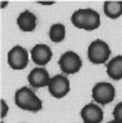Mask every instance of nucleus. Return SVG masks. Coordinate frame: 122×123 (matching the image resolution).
Returning a JSON list of instances; mask_svg holds the SVG:
<instances>
[{"mask_svg": "<svg viewBox=\"0 0 122 123\" xmlns=\"http://www.w3.org/2000/svg\"><path fill=\"white\" fill-rule=\"evenodd\" d=\"M49 37L53 43H60L65 39L66 37V28L62 23H55L52 25L50 31Z\"/></svg>", "mask_w": 122, "mask_h": 123, "instance_id": "4468645a", "label": "nucleus"}, {"mask_svg": "<svg viewBox=\"0 0 122 123\" xmlns=\"http://www.w3.org/2000/svg\"><path fill=\"white\" fill-rule=\"evenodd\" d=\"M8 111H9L8 105H7L4 100L1 99V118L6 117V115L8 113Z\"/></svg>", "mask_w": 122, "mask_h": 123, "instance_id": "dca6fc26", "label": "nucleus"}, {"mask_svg": "<svg viewBox=\"0 0 122 123\" xmlns=\"http://www.w3.org/2000/svg\"><path fill=\"white\" fill-rule=\"evenodd\" d=\"M36 16L32 12L25 10L19 15L16 23L23 32H33L36 27Z\"/></svg>", "mask_w": 122, "mask_h": 123, "instance_id": "9b49d317", "label": "nucleus"}, {"mask_svg": "<svg viewBox=\"0 0 122 123\" xmlns=\"http://www.w3.org/2000/svg\"><path fill=\"white\" fill-rule=\"evenodd\" d=\"M29 84L34 88H40L49 85L50 78L44 68H35L27 77Z\"/></svg>", "mask_w": 122, "mask_h": 123, "instance_id": "9d476101", "label": "nucleus"}, {"mask_svg": "<svg viewBox=\"0 0 122 123\" xmlns=\"http://www.w3.org/2000/svg\"><path fill=\"white\" fill-rule=\"evenodd\" d=\"M71 22L78 29L93 31L100 26V16L92 9H80L73 13Z\"/></svg>", "mask_w": 122, "mask_h": 123, "instance_id": "f257e3e1", "label": "nucleus"}, {"mask_svg": "<svg viewBox=\"0 0 122 123\" xmlns=\"http://www.w3.org/2000/svg\"><path fill=\"white\" fill-rule=\"evenodd\" d=\"M107 74L111 79H122V55H117L107 64Z\"/></svg>", "mask_w": 122, "mask_h": 123, "instance_id": "f8f14e48", "label": "nucleus"}, {"mask_svg": "<svg viewBox=\"0 0 122 123\" xmlns=\"http://www.w3.org/2000/svg\"><path fill=\"white\" fill-rule=\"evenodd\" d=\"M62 72L67 74H74L82 68V60L74 51H67L61 55L58 61Z\"/></svg>", "mask_w": 122, "mask_h": 123, "instance_id": "39448f33", "label": "nucleus"}, {"mask_svg": "<svg viewBox=\"0 0 122 123\" xmlns=\"http://www.w3.org/2000/svg\"><path fill=\"white\" fill-rule=\"evenodd\" d=\"M81 116L84 123H101L104 120V111L97 105L90 103L81 109Z\"/></svg>", "mask_w": 122, "mask_h": 123, "instance_id": "1a4fd4ad", "label": "nucleus"}, {"mask_svg": "<svg viewBox=\"0 0 122 123\" xmlns=\"http://www.w3.org/2000/svg\"><path fill=\"white\" fill-rule=\"evenodd\" d=\"M15 103L23 110L37 112L42 109L43 103L35 92L26 86L16 91L15 94Z\"/></svg>", "mask_w": 122, "mask_h": 123, "instance_id": "f03ea898", "label": "nucleus"}, {"mask_svg": "<svg viewBox=\"0 0 122 123\" xmlns=\"http://www.w3.org/2000/svg\"><path fill=\"white\" fill-rule=\"evenodd\" d=\"M104 12L110 19H116L122 15L121 1H106L104 3Z\"/></svg>", "mask_w": 122, "mask_h": 123, "instance_id": "ddd939ff", "label": "nucleus"}, {"mask_svg": "<svg viewBox=\"0 0 122 123\" xmlns=\"http://www.w3.org/2000/svg\"><path fill=\"white\" fill-rule=\"evenodd\" d=\"M1 123H4V122H1Z\"/></svg>", "mask_w": 122, "mask_h": 123, "instance_id": "6ab92c4d", "label": "nucleus"}, {"mask_svg": "<svg viewBox=\"0 0 122 123\" xmlns=\"http://www.w3.org/2000/svg\"><path fill=\"white\" fill-rule=\"evenodd\" d=\"M107 123H118V122H116L115 120H113V121L108 122H107Z\"/></svg>", "mask_w": 122, "mask_h": 123, "instance_id": "a211bd4d", "label": "nucleus"}, {"mask_svg": "<svg viewBox=\"0 0 122 123\" xmlns=\"http://www.w3.org/2000/svg\"><path fill=\"white\" fill-rule=\"evenodd\" d=\"M29 54L25 48L17 45L8 52V64L13 70H23L29 64Z\"/></svg>", "mask_w": 122, "mask_h": 123, "instance_id": "423d86ee", "label": "nucleus"}, {"mask_svg": "<svg viewBox=\"0 0 122 123\" xmlns=\"http://www.w3.org/2000/svg\"><path fill=\"white\" fill-rule=\"evenodd\" d=\"M49 92L56 98H62L69 93L70 81L66 76L57 74L50 78L48 85Z\"/></svg>", "mask_w": 122, "mask_h": 123, "instance_id": "0eeeda50", "label": "nucleus"}, {"mask_svg": "<svg viewBox=\"0 0 122 123\" xmlns=\"http://www.w3.org/2000/svg\"><path fill=\"white\" fill-rule=\"evenodd\" d=\"M33 61L36 65H46L53 57V53L50 47L46 44H36L30 51Z\"/></svg>", "mask_w": 122, "mask_h": 123, "instance_id": "6e6552de", "label": "nucleus"}, {"mask_svg": "<svg viewBox=\"0 0 122 123\" xmlns=\"http://www.w3.org/2000/svg\"><path fill=\"white\" fill-rule=\"evenodd\" d=\"M112 114L114 118V120H115L118 123H122V101L116 105Z\"/></svg>", "mask_w": 122, "mask_h": 123, "instance_id": "2eb2a0df", "label": "nucleus"}, {"mask_svg": "<svg viewBox=\"0 0 122 123\" xmlns=\"http://www.w3.org/2000/svg\"><path fill=\"white\" fill-rule=\"evenodd\" d=\"M39 3H41V4H46H46H47V5H48V4L51 5V4H53L54 2H39Z\"/></svg>", "mask_w": 122, "mask_h": 123, "instance_id": "f3484780", "label": "nucleus"}, {"mask_svg": "<svg viewBox=\"0 0 122 123\" xmlns=\"http://www.w3.org/2000/svg\"><path fill=\"white\" fill-rule=\"evenodd\" d=\"M115 88L109 82H99L92 89V98L97 104L105 105L114 101Z\"/></svg>", "mask_w": 122, "mask_h": 123, "instance_id": "20e7f679", "label": "nucleus"}, {"mask_svg": "<svg viewBox=\"0 0 122 123\" xmlns=\"http://www.w3.org/2000/svg\"><path fill=\"white\" fill-rule=\"evenodd\" d=\"M111 51L108 44L100 39L90 43L87 50L89 61L94 64H102L108 61Z\"/></svg>", "mask_w": 122, "mask_h": 123, "instance_id": "7ed1b4c3", "label": "nucleus"}]
</instances>
